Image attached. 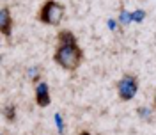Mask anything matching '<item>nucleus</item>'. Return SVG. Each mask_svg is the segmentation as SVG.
<instances>
[{"instance_id":"obj_1","label":"nucleus","mask_w":156,"mask_h":135,"mask_svg":"<svg viewBox=\"0 0 156 135\" xmlns=\"http://www.w3.org/2000/svg\"><path fill=\"white\" fill-rule=\"evenodd\" d=\"M53 60L62 69L75 71L82 64V60H83V52L80 50L78 43H75V45H62V46L57 48L55 55H53Z\"/></svg>"},{"instance_id":"obj_2","label":"nucleus","mask_w":156,"mask_h":135,"mask_svg":"<svg viewBox=\"0 0 156 135\" xmlns=\"http://www.w3.org/2000/svg\"><path fill=\"white\" fill-rule=\"evenodd\" d=\"M64 5L60 2H55V0H46L43 4V7L39 9L37 13V20L44 25H51V27H57L58 23L64 18Z\"/></svg>"},{"instance_id":"obj_3","label":"nucleus","mask_w":156,"mask_h":135,"mask_svg":"<svg viewBox=\"0 0 156 135\" xmlns=\"http://www.w3.org/2000/svg\"><path fill=\"white\" fill-rule=\"evenodd\" d=\"M117 94L122 101H129L136 96L138 93V78L135 75H124L117 82Z\"/></svg>"},{"instance_id":"obj_4","label":"nucleus","mask_w":156,"mask_h":135,"mask_svg":"<svg viewBox=\"0 0 156 135\" xmlns=\"http://www.w3.org/2000/svg\"><path fill=\"white\" fill-rule=\"evenodd\" d=\"M36 103L39 107H48L51 103V96H50V87L46 82H39L36 86Z\"/></svg>"},{"instance_id":"obj_5","label":"nucleus","mask_w":156,"mask_h":135,"mask_svg":"<svg viewBox=\"0 0 156 135\" xmlns=\"http://www.w3.org/2000/svg\"><path fill=\"white\" fill-rule=\"evenodd\" d=\"M0 30L5 38H9L11 30H12V16H11L9 7H5V5L0 9Z\"/></svg>"},{"instance_id":"obj_6","label":"nucleus","mask_w":156,"mask_h":135,"mask_svg":"<svg viewBox=\"0 0 156 135\" xmlns=\"http://www.w3.org/2000/svg\"><path fill=\"white\" fill-rule=\"evenodd\" d=\"M57 43H58V46H62V45H75L76 43V38L69 30H60L58 36H57Z\"/></svg>"},{"instance_id":"obj_7","label":"nucleus","mask_w":156,"mask_h":135,"mask_svg":"<svg viewBox=\"0 0 156 135\" xmlns=\"http://www.w3.org/2000/svg\"><path fill=\"white\" fill-rule=\"evenodd\" d=\"M27 78L30 82H37L41 78V66H30L27 68Z\"/></svg>"},{"instance_id":"obj_8","label":"nucleus","mask_w":156,"mask_h":135,"mask_svg":"<svg viewBox=\"0 0 156 135\" xmlns=\"http://www.w3.org/2000/svg\"><path fill=\"white\" fill-rule=\"evenodd\" d=\"M131 21H133V16H131V13H129V11L122 9L121 13H119V23H121V25H129Z\"/></svg>"},{"instance_id":"obj_9","label":"nucleus","mask_w":156,"mask_h":135,"mask_svg":"<svg viewBox=\"0 0 156 135\" xmlns=\"http://www.w3.org/2000/svg\"><path fill=\"white\" fill-rule=\"evenodd\" d=\"M4 116H5L7 121H14V119H16V107L14 105L4 107Z\"/></svg>"},{"instance_id":"obj_10","label":"nucleus","mask_w":156,"mask_h":135,"mask_svg":"<svg viewBox=\"0 0 156 135\" xmlns=\"http://www.w3.org/2000/svg\"><path fill=\"white\" fill-rule=\"evenodd\" d=\"M136 114H138V117H142V119L149 121L151 116H153V110H151L149 107H138V108H136Z\"/></svg>"},{"instance_id":"obj_11","label":"nucleus","mask_w":156,"mask_h":135,"mask_svg":"<svg viewBox=\"0 0 156 135\" xmlns=\"http://www.w3.org/2000/svg\"><path fill=\"white\" fill-rule=\"evenodd\" d=\"M55 125H57V130L60 135H64V121H62V116L60 114H55Z\"/></svg>"},{"instance_id":"obj_12","label":"nucleus","mask_w":156,"mask_h":135,"mask_svg":"<svg viewBox=\"0 0 156 135\" xmlns=\"http://www.w3.org/2000/svg\"><path fill=\"white\" fill-rule=\"evenodd\" d=\"M131 16H133V21H142V20L146 18V11H142V9L133 11V13H131Z\"/></svg>"},{"instance_id":"obj_13","label":"nucleus","mask_w":156,"mask_h":135,"mask_svg":"<svg viewBox=\"0 0 156 135\" xmlns=\"http://www.w3.org/2000/svg\"><path fill=\"white\" fill-rule=\"evenodd\" d=\"M115 25H117L115 21H112V20H110V21H108V27H110V29H112V30L115 29Z\"/></svg>"},{"instance_id":"obj_14","label":"nucleus","mask_w":156,"mask_h":135,"mask_svg":"<svg viewBox=\"0 0 156 135\" xmlns=\"http://www.w3.org/2000/svg\"><path fill=\"white\" fill-rule=\"evenodd\" d=\"M80 135H90V133H89V132H82Z\"/></svg>"},{"instance_id":"obj_15","label":"nucleus","mask_w":156,"mask_h":135,"mask_svg":"<svg viewBox=\"0 0 156 135\" xmlns=\"http://www.w3.org/2000/svg\"><path fill=\"white\" fill-rule=\"evenodd\" d=\"M154 107H156V94H154Z\"/></svg>"}]
</instances>
